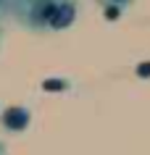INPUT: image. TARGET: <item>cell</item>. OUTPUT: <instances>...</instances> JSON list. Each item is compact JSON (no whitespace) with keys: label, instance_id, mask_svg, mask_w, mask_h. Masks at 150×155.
I'll return each mask as SVG.
<instances>
[{"label":"cell","instance_id":"1","mask_svg":"<svg viewBox=\"0 0 150 155\" xmlns=\"http://www.w3.org/2000/svg\"><path fill=\"white\" fill-rule=\"evenodd\" d=\"M13 18L29 32H63L76 21V0H24Z\"/></svg>","mask_w":150,"mask_h":155},{"label":"cell","instance_id":"2","mask_svg":"<svg viewBox=\"0 0 150 155\" xmlns=\"http://www.w3.org/2000/svg\"><path fill=\"white\" fill-rule=\"evenodd\" d=\"M32 124V113L26 105H8L3 113H0V126L11 134H18V131H26Z\"/></svg>","mask_w":150,"mask_h":155},{"label":"cell","instance_id":"3","mask_svg":"<svg viewBox=\"0 0 150 155\" xmlns=\"http://www.w3.org/2000/svg\"><path fill=\"white\" fill-rule=\"evenodd\" d=\"M21 3H24V0H0V21H3V18H13Z\"/></svg>","mask_w":150,"mask_h":155},{"label":"cell","instance_id":"4","mask_svg":"<svg viewBox=\"0 0 150 155\" xmlns=\"http://www.w3.org/2000/svg\"><path fill=\"white\" fill-rule=\"evenodd\" d=\"M100 8H116V11H124L129 5H134V0H98Z\"/></svg>","mask_w":150,"mask_h":155},{"label":"cell","instance_id":"5","mask_svg":"<svg viewBox=\"0 0 150 155\" xmlns=\"http://www.w3.org/2000/svg\"><path fill=\"white\" fill-rule=\"evenodd\" d=\"M0 155H5V145L3 142H0Z\"/></svg>","mask_w":150,"mask_h":155},{"label":"cell","instance_id":"6","mask_svg":"<svg viewBox=\"0 0 150 155\" xmlns=\"http://www.w3.org/2000/svg\"><path fill=\"white\" fill-rule=\"evenodd\" d=\"M0 42H3V26H0Z\"/></svg>","mask_w":150,"mask_h":155}]
</instances>
